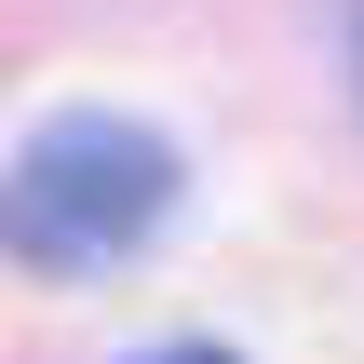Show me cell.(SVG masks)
<instances>
[{
	"label": "cell",
	"mask_w": 364,
	"mask_h": 364,
	"mask_svg": "<svg viewBox=\"0 0 364 364\" xmlns=\"http://www.w3.org/2000/svg\"><path fill=\"white\" fill-rule=\"evenodd\" d=\"M176 149L149 135V122H122V108H68V122H41L27 149H14V176H0V257L14 270H41V284H81V270H122L162 216H176Z\"/></svg>",
	"instance_id": "cell-1"
},
{
	"label": "cell",
	"mask_w": 364,
	"mask_h": 364,
	"mask_svg": "<svg viewBox=\"0 0 364 364\" xmlns=\"http://www.w3.org/2000/svg\"><path fill=\"white\" fill-rule=\"evenodd\" d=\"M135 364H243V351H216V338H176V351H135Z\"/></svg>",
	"instance_id": "cell-2"
}]
</instances>
